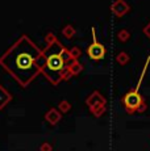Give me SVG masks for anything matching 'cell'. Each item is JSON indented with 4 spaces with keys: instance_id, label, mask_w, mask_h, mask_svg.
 Returning <instances> with one entry per match:
<instances>
[{
    "instance_id": "4fadbf2b",
    "label": "cell",
    "mask_w": 150,
    "mask_h": 151,
    "mask_svg": "<svg viewBox=\"0 0 150 151\" xmlns=\"http://www.w3.org/2000/svg\"><path fill=\"white\" fill-rule=\"evenodd\" d=\"M70 109H71V105H70V103H69L67 100H62L59 103V105H58V110H59V112L67 113Z\"/></svg>"
},
{
    "instance_id": "9a60e30c",
    "label": "cell",
    "mask_w": 150,
    "mask_h": 151,
    "mask_svg": "<svg viewBox=\"0 0 150 151\" xmlns=\"http://www.w3.org/2000/svg\"><path fill=\"white\" fill-rule=\"evenodd\" d=\"M53 150V147H51L50 143H48V142H44V143L41 145V147H40V151H51Z\"/></svg>"
},
{
    "instance_id": "9c48e42d",
    "label": "cell",
    "mask_w": 150,
    "mask_h": 151,
    "mask_svg": "<svg viewBox=\"0 0 150 151\" xmlns=\"http://www.w3.org/2000/svg\"><path fill=\"white\" fill-rule=\"evenodd\" d=\"M75 33H76V30H75V28H74L71 24L66 25V27H63V29H62V34H63V36H65L67 40H71V38H73V37L75 36Z\"/></svg>"
},
{
    "instance_id": "30bf717a",
    "label": "cell",
    "mask_w": 150,
    "mask_h": 151,
    "mask_svg": "<svg viewBox=\"0 0 150 151\" xmlns=\"http://www.w3.org/2000/svg\"><path fill=\"white\" fill-rule=\"evenodd\" d=\"M129 60H131V57H129V54L125 53V51H120V53L116 55V62L121 66H125Z\"/></svg>"
},
{
    "instance_id": "ba28073f",
    "label": "cell",
    "mask_w": 150,
    "mask_h": 151,
    "mask_svg": "<svg viewBox=\"0 0 150 151\" xmlns=\"http://www.w3.org/2000/svg\"><path fill=\"white\" fill-rule=\"evenodd\" d=\"M11 100H12V95H11L3 86H0V109L4 108Z\"/></svg>"
},
{
    "instance_id": "6da1fadb",
    "label": "cell",
    "mask_w": 150,
    "mask_h": 151,
    "mask_svg": "<svg viewBox=\"0 0 150 151\" xmlns=\"http://www.w3.org/2000/svg\"><path fill=\"white\" fill-rule=\"evenodd\" d=\"M44 51L29 36L22 34L8 50L0 57V66L13 76L20 86L27 87L41 72Z\"/></svg>"
},
{
    "instance_id": "7a4b0ae2",
    "label": "cell",
    "mask_w": 150,
    "mask_h": 151,
    "mask_svg": "<svg viewBox=\"0 0 150 151\" xmlns=\"http://www.w3.org/2000/svg\"><path fill=\"white\" fill-rule=\"evenodd\" d=\"M46 46L41 62V72L51 84L57 86L82 71L79 60L71 55L70 49L63 46L51 32L45 36Z\"/></svg>"
},
{
    "instance_id": "5bb4252c",
    "label": "cell",
    "mask_w": 150,
    "mask_h": 151,
    "mask_svg": "<svg viewBox=\"0 0 150 151\" xmlns=\"http://www.w3.org/2000/svg\"><path fill=\"white\" fill-rule=\"evenodd\" d=\"M70 53H71V55H73L75 59H78V58L80 57V54H82V51H80V49H79V47L74 46L73 49H70Z\"/></svg>"
},
{
    "instance_id": "277c9868",
    "label": "cell",
    "mask_w": 150,
    "mask_h": 151,
    "mask_svg": "<svg viewBox=\"0 0 150 151\" xmlns=\"http://www.w3.org/2000/svg\"><path fill=\"white\" fill-rule=\"evenodd\" d=\"M91 32H92V38H94V41H92V43L87 47V54H88V57H90L91 59L100 60L105 55V47H104V45H102V43L97 41L94 27H92Z\"/></svg>"
},
{
    "instance_id": "3957f363",
    "label": "cell",
    "mask_w": 150,
    "mask_h": 151,
    "mask_svg": "<svg viewBox=\"0 0 150 151\" xmlns=\"http://www.w3.org/2000/svg\"><path fill=\"white\" fill-rule=\"evenodd\" d=\"M124 108H125L128 114H133V113H142L145 112L148 105H146L144 97L137 89H131L128 91L121 99Z\"/></svg>"
},
{
    "instance_id": "8fae6325",
    "label": "cell",
    "mask_w": 150,
    "mask_h": 151,
    "mask_svg": "<svg viewBox=\"0 0 150 151\" xmlns=\"http://www.w3.org/2000/svg\"><path fill=\"white\" fill-rule=\"evenodd\" d=\"M91 113L94 116H96V117H100V116L104 114L105 112V105H97V106H94V108H90Z\"/></svg>"
},
{
    "instance_id": "52a82bcc",
    "label": "cell",
    "mask_w": 150,
    "mask_h": 151,
    "mask_svg": "<svg viewBox=\"0 0 150 151\" xmlns=\"http://www.w3.org/2000/svg\"><path fill=\"white\" fill-rule=\"evenodd\" d=\"M45 118H46V121H48L50 125H56V124H58L61 121L62 114H61V112L57 108H50L48 112H46Z\"/></svg>"
},
{
    "instance_id": "2e32d148",
    "label": "cell",
    "mask_w": 150,
    "mask_h": 151,
    "mask_svg": "<svg viewBox=\"0 0 150 151\" xmlns=\"http://www.w3.org/2000/svg\"><path fill=\"white\" fill-rule=\"evenodd\" d=\"M144 33H145V36H148L149 38H150V22L146 25L145 28H144Z\"/></svg>"
},
{
    "instance_id": "8992f818",
    "label": "cell",
    "mask_w": 150,
    "mask_h": 151,
    "mask_svg": "<svg viewBox=\"0 0 150 151\" xmlns=\"http://www.w3.org/2000/svg\"><path fill=\"white\" fill-rule=\"evenodd\" d=\"M86 104H87L90 108H94V106H97V105H105V99L100 95V92L94 91L90 96L87 97Z\"/></svg>"
},
{
    "instance_id": "7c38bea8",
    "label": "cell",
    "mask_w": 150,
    "mask_h": 151,
    "mask_svg": "<svg viewBox=\"0 0 150 151\" xmlns=\"http://www.w3.org/2000/svg\"><path fill=\"white\" fill-rule=\"evenodd\" d=\"M117 38H119L121 42H126L131 38V33H129L126 29H121V30H119V33H117Z\"/></svg>"
},
{
    "instance_id": "5b68a950",
    "label": "cell",
    "mask_w": 150,
    "mask_h": 151,
    "mask_svg": "<svg viewBox=\"0 0 150 151\" xmlns=\"http://www.w3.org/2000/svg\"><path fill=\"white\" fill-rule=\"evenodd\" d=\"M111 9H112V12H113L115 16L121 17L128 12L131 8H129V5L125 3V0H116V1L112 4Z\"/></svg>"
}]
</instances>
